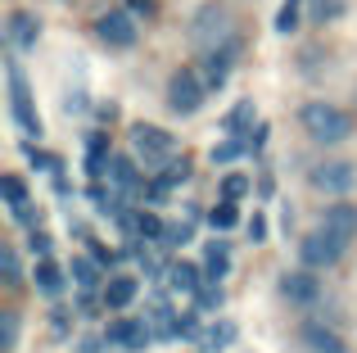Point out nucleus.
Segmentation results:
<instances>
[{"mask_svg":"<svg viewBox=\"0 0 357 353\" xmlns=\"http://www.w3.org/2000/svg\"><path fill=\"white\" fill-rule=\"evenodd\" d=\"M298 123L312 136L317 145H344L353 136V118L344 114L340 105H326V100H312V105L298 109Z\"/></svg>","mask_w":357,"mask_h":353,"instance_id":"1","label":"nucleus"},{"mask_svg":"<svg viewBox=\"0 0 357 353\" xmlns=\"http://www.w3.org/2000/svg\"><path fill=\"white\" fill-rule=\"evenodd\" d=\"M131 150H136V159L145 163L149 172H163L167 163L176 159V136L163 132V127H154V123H136L131 127Z\"/></svg>","mask_w":357,"mask_h":353,"instance_id":"2","label":"nucleus"},{"mask_svg":"<svg viewBox=\"0 0 357 353\" xmlns=\"http://www.w3.org/2000/svg\"><path fill=\"white\" fill-rule=\"evenodd\" d=\"M204 91H208V82H204L195 68H176L172 82H167V109H172V114H181V118L199 114Z\"/></svg>","mask_w":357,"mask_h":353,"instance_id":"3","label":"nucleus"},{"mask_svg":"<svg viewBox=\"0 0 357 353\" xmlns=\"http://www.w3.org/2000/svg\"><path fill=\"white\" fill-rule=\"evenodd\" d=\"M190 36H195V45H199V50H218V45L236 41V36H231V9L227 5H204L199 14H195Z\"/></svg>","mask_w":357,"mask_h":353,"instance_id":"4","label":"nucleus"},{"mask_svg":"<svg viewBox=\"0 0 357 353\" xmlns=\"http://www.w3.org/2000/svg\"><path fill=\"white\" fill-rule=\"evenodd\" d=\"M5 82H9V114H14V123L23 127L27 136H41V118H36L32 96H27V77H23V68H18L14 59L5 63Z\"/></svg>","mask_w":357,"mask_h":353,"instance_id":"5","label":"nucleus"},{"mask_svg":"<svg viewBox=\"0 0 357 353\" xmlns=\"http://www.w3.org/2000/svg\"><path fill=\"white\" fill-rule=\"evenodd\" d=\"M298 258H303V267H312V272H321V267H335L344 258V240L331 236V231H307L303 240H298Z\"/></svg>","mask_w":357,"mask_h":353,"instance_id":"6","label":"nucleus"},{"mask_svg":"<svg viewBox=\"0 0 357 353\" xmlns=\"http://www.w3.org/2000/svg\"><path fill=\"white\" fill-rule=\"evenodd\" d=\"M149 340H154V331H149L145 317H118V322H109V331H105V345L127 349V353H140Z\"/></svg>","mask_w":357,"mask_h":353,"instance_id":"7","label":"nucleus"},{"mask_svg":"<svg viewBox=\"0 0 357 353\" xmlns=\"http://www.w3.org/2000/svg\"><path fill=\"white\" fill-rule=\"evenodd\" d=\"M312 186L326 195H349L357 186V168L349 159H331V163H317L312 168Z\"/></svg>","mask_w":357,"mask_h":353,"instance_id":"8","label":"nucleus"},{"mask_svg":"<svg viewBox=\"0 0 357 353\" xmlns=\"http://www.w3.org/2000/svg\"><path fill=\"white\" fill-rule=\"evenodd\" d=\"M96 36L105 45H114V50H127V45H136V18H131V9H114V14H105L96 23Z\"/></svg>","mask_w":357,"mask_h":353,"instance_id":"9","label":"nucleus"},{"mask_svg":"<svg viewBox=\"0 0 357 353\" xmlns=\"http://www.w3.org/2000/svg\"><path fill=\"white\" fill-rule=\"evenodd\" d=\"M280 294H285L289 303H303V308H307V303L321 299V281L312 276V267H303V272H285V276H280Z\"/></svg>","mask_w":357,"mask_h":353,"instance_id":"10","label":"nucleus"},{"mask_svg":"<svg viewBox=\"0 0 357 353\" xmlns=\"http://www.w3.org/2000/svg\"><path fill=\"white\" fill-rule=\"evenodd\" d=\"M36 36H41V23H36V14H27V9H14L5 23V41L9 50H32Z\"/></svg>","mask_w":357,"mask_h":353,"instance_id":"11","label":"nucleus"},{"mask_svg":"<svg viewBox=\"0 0 357 353\" xmlns=\"http://www.w3.org/2000/svg\"><path fill=\"white\" fill-rule=\"evenodd\" d=\"M231 63H236V41H227V45H218V50H208V54H204V82H208V91L227 87Z\"/></svg>","mask_w":357,"mask_h":353,"instance_id":"12","label":"nucleus"},{"mask_svg":"<svg viewBox=\"0 0 357 353\" xmlns=\"http://www.w3.org/2000/svg\"><path fill=\"white\" fill-rule=\"evenodd\" d=\"M136 163L140 159H127V154H114V159H109L105 176H109V186H114L118 195H136L140 190V168Z\"/></svg>","mask_w":357,"mask_h":353,"instance_id":"13","label":"nucleus"},{"mask_svg":"<svg viewBox=\"0 0 357 353\" xmlns=\"http://www.w3.org/2000/svg\"><path fill=\"white\" fill-rule=\"evenodd\" d=\"M303 345L312 349V353H349V345H344V336L340 331H331L326 322H303Z\"/></svg>","mask_w":357,"mask_h":353,"instance_id":"14","label":"nucleus"},{"mask_svg":"<svg viewBox=\"0 0 357 353\" xmlns=\"http://www.w3.org/2000/svg\"><path fill=\"white\" fill-rule=\"evenodd\" d=\"M321 227L331 231V236H340L344 245L357 240V204H331V209H326V218H321Z\"/></svg>","mask_w":357,"mask_h":353,"instance_id":"15","label":"nucleus"},{"mask_svg":"<svg viewBox=\"0 0 357 353\" xmlns=\"http://www.w3.org/2000/svg\"><path fill=\"white\" fill-rule=\"evenodd\" d=\"M204 281H208V276H204V267H195V263H172L167 267V285H172L176 294H185V299H195V294L204 290Z\"/></svg>","mask_w":357,"mask_h":353,"instance_id":"16","label":"nucleus"},{"mask_svg":"<svg viewBox=\"0 0 357 353\" xmlns=\"http://www.w3.org/2000/svg\"><path fill=\"white\" fill-rule=\"evenodd\" d=\"M149 331H154V340H176V322H181V313H172V303L167 299H154L145 313Z\"/></svg>","mask_w":357,"mask_h":353,"instance_id":"17","label":"nucleus"},{"mask_svg":"<svg viewBox=\"0 0 357 353\" xmlns=\"http://www.w3.org/2000/svg\"><path fill=\"white\" fill-rule=\"evenodd\" d=\"M136 294H140V281H136V276H109L105 290H100V299H105V308L118 313V308H127Z\"/></svg>","mask_w":357,"mask_h":353,"instance_id":"18","label":"nucleus"},{"mask_svg":"<svg viewBox=\"0 0 357 353\" xmlns=\"http://www.w3.org/2000/svg\"><path fill=\"white\" fill-rule=\"evenodd\" d=\"M236 336H240L236 322H213L208 331H199V340H195V345H199L204 353H218V349H231V345H236Z\"/></svg>","mask_w":357,"mask_h":353,"instance_id":"19","label":"nucleus"},{"mask_svg":"<svg viewBox=\"0 0 357 353\" xmlns=\"http://www.w3.org/2000/svg\"><path fill=\"white\" fill-rule=\"evenodd\" d=\"M68 272H73V281H77L82 285V290H96V285L100 281H105V263H100V258L96 254H77V258H73V267H68Z\"/></svg>","mask_w":357,"mask_h":353,"instance_id":"20","label":"nucleus"},{"mask_svg":"<svg viewBox=\"0 0 357 353\" xmlns=\"http://www.w3.org/2000/svg\"><path fill=\"white\" fill-rule=\"evenodd\" d=\"M227 272H231V249H227V240H208V249H204V276H208V281H222Z\"/></svg>","mask_w":357,"mask_h":353,"instance_id":"21","label":"nucleus"},{"mask_svg":"<svg viewBox=\"0 0 357 353\" xmlns=\"http://www.w3.org/2000/svg\"><path fill=\"white\" fill-rule=\"evenodd\" d=\"M32 276H36V290H41V294H50V299H54V294L63 290V272H59V267L50 263V258H41Z\"/></svg>","mask_w":357,"mask_h":353,"instance_id":"22","label":"nucleus"},{"mask_svg":"<svg viewBox=\"0 0 357 353\" xmlns=\"http://www.w3.org/2000/svg\"><path fill=\"white\" fill-rule=\"evenodd\" d=\"M109 159H114L109 141H105V136H91V145H86V172H91V176H105Z\"/></svg>","mask_w":357,"mask_h":353,"instance_id":"23","label":"nucleus"},{"mask_svg":"<svg viewBox=\"0 0 357 353\" xmlns=\"http://www.w3.org/2000/svg\"><path fill=\"white\" fill-rule=\"evenodd\" d=\"M249 127H253V105H249V100H240V105L227 114V132L231 136H244ZM244 141H249V136H244Z\"/></svg>","mask_w":357,"mask_h":353,"instance_id":"24","label":"nucleus"},{"mask_svg":"<svg viewBox=\"0 0 357 353\" xmlns=\"http://www.w3.org/2000/svg\"><path fill=\"white\" fill-rule=\"evenodd\" d=\"M0 190H5V200H9V213L18 218V213L27 209V186L18 181V176H5V181H0Z\"/></svg>","mask_w":357,"mask_h":353,"instance_id":"25","label":"nucleus"},{"mask_svg":"<svg viewBox=\"0 0 357 353\" xmlns=\"http://www.w3.org/2000/svg\"><path fill=\"white\" fill-rule=\"evenodd\" d=\"M236 222H240V209H236V204H231V200H222L218 209L208 213V227H213V231H231V227H236Z\"/></svg>","mask_w":357,"mask_h":353,"instance_id":"26","label":"nucleus"},{"mask_svg":"<svg viewBox=\"0 0 357 353\" xmlns=\"http://www.w3.org/2000/svg\"><path fill=\"white\" fill-rule=\"evenodd\" d=\"M222 299H227V294H222V285L218 281H204V290L195 294V308H199V313H218Z\"/></svg>","mask_w":357,"mask_h":353,"instance_id":"27","label":"nucleus"},{"mask_svg":"<svg viewBox=\"0 0 357 353\" xmlns=\"http://www.w3.org/2000/svg\"><path fill=\"white\" fill-rule=\"evenodd\" d=\"M244 150H249V141H244V136H231L227 145H213V163H236Z\"/></svg>","mask_w":357,"mask_h":353,"instance_id":"28","label":"nucleus"},{"mask_svg":"<svg viewBox=\"0 0 357 353\" xmlns=\"http://www.w3.org/2000/svg\"><path fill=\"white\" fill-rule=\"evenodd\" d=\"M294 27H298V0H285V5H280V14H276V32L289 36Z\"/></svg>","mask_w":357,"mask_h":353,"instance_id":"29","label":"nucleus"},{"mask_svg":"<svg viewBox=\"0 0 357 353\" xmlns=\"http://www.w3.org/2000/svg\"><path fill=\"white\" fill-rule=\"evenodd\" d=\"M18 345V313H0V349Z\"/></svg>","mask_w":357,"mask_h":353,"instance_id":"30","label":"nucleus"},{"mask_svg":"<svg viewBox=\"0 0 357 353\" xmlns=\"http://www.w3.org/2000/svg\"><path fill=\"white\" fill-rule=\"evenodd\" d=\"M244 195H249V181H244V176H227V181H222V200H244Z\"/></svg>","mask_w":357,"mask_h":353,"instance_id":"31","label":"nucleus"},{"mask_svg":"<svg viewBox=\"0 0 357 353\" xmlns=\"http://www.w3.org/2000/svg\"><path fill=\"white\" fill-rule=\"evenodd\" d=\"M0 263H5V281L9 285L23 281V267H18V254H14V249H5V258H0Z\"/></svg>","mask_w":357,"mask_h":353,"instance_id":"32","label":"nucleus"},{"mask_svg":"<svg viewBox=\"0 0 357 353\" xmlns=\"http://www.w3.org/2000/svg\"><path fill=\"white\" fill-rule=\"evenodd\" d=\"M27 159H32L36 168H45V172H59V159H54V154H41V150H32V145H27Z\"/></svg>","mask_w":357,"mask_h":353,"instance_id":"33","label":"nucleus"},{"mask_svg":"<svg viewBox=\"0 0 357 353\" xmlns=\"http://www.w3.org/2000/svg\"><path fill=\"white\" fill-rule=\"evenodd\" d=\"M249 240H253V245L267 240V218H262V213H253V218H249Z\"/></svg>","mask_w":357,"mask_h":353,"instance_id":"34","label":"nucleus"},{"mask_svg":"<svg viewBox=\"0 0 357 353\" xmlns=\"http://www.w3.org/2000/svg\"><path fill=\"white\" fill-rule=\"evenodd\" d=\"M27 249H32V254H41V258H45V254H50V236H45V231H36V227H32V236H27Z\"/></svg>","mask_w":357,"mask_h":353,"instance_id":"35","label":"nucleus"},{"mask_svg":"<svg viewBox=\"0 0 357 353\" xmlns=\"http://www.w3.org/2000/svg\"><path fill=\"white\" fill-rule=\"evenodd\" d=\"M91 254H96V258H100V263H105V267H109V263H114V254H109V249H105V245H91Z\"/></svg>","mask_w":357,"mask_h":353,"instance_id":"36","label":"nucleus"},{"mask_svg":"<svg viewBox=\"0 0 357 353\" xmlns=\"http://www.w3.org/2000/svg\"><path fill=\"white\" fill-rule=\"evenodd\" d=\"M100 349V340H82V345H77V353H96Z\"/></svg>","mask_w":357,"mask_h":353,"instance_id":"37","label":"nucleus"},{"mask_svg":"<svg viewBox=\"0 0 357 353\" xmlns=\"http://www.w3.org/2000/svg\"><path fill=\"white\" fill-rule=\"evenodd\" d=\"M131 9H154V0H127Z\"/></svg>","mask_w":357,"mask_h":353,"instance_id":"38","label":"nucleus"}]
</instances>
